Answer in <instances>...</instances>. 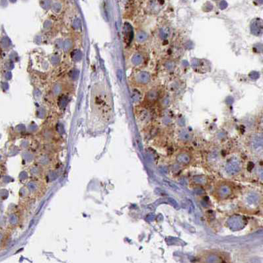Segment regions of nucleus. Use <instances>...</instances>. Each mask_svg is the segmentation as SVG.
<instances>
[{
    "label": "nucleus",
    "instance_id": "nucleus-8",
    "mask_svg": "<svg viewBox=\"0 0 263 263\" xmlns=\"http://www.w3.org/2000/svg\"><path fill=\"white\" fill-rule=\"evenodd\" d=\"M159 97V92L157 91L155 89H152V90L150 91L147 95V98L151 102H155L158 99Z\"/></svg>",
    "mask_w": 263,
    "mask_h": 263
},
{
    "label": "nucleus",
    "instance_id": "nucleus-3",
    "mask_svg": "<svg viewBox=\"0 0 263 263\" xmlns=\"http://www.w3.org/2000/svg\"><path fill=\"white\" fill-rule=\"evenodd\" d=\"M232 192V188L228 184H222V185H219L215 190V194H216L217 197L220 199L228 198L231 195Z\"/></svg>",
    "mask_w": 263,
    "mask_h": 263
},
{
    "label": "nucleus",
    "instance_id": "nucleus-6",
    "mask_svg": "<svg viewBox=\"0 0 263 263\" xmlns=\"http://www.w3.org/2000/svg\"><path fill=\"white\" fill-rule=\"evenodd\" d=\"M245 201L247 206H255L258 202V196L255 194H249L246 196Z\"/></svg>",
    "mask_w": 263,
    "mask_h": 263
},
{
    "label": "nucleus",
    "instance_id": "nucleus-15",
    "mask_svg": "<svg viewBox=\"0 0 263 263\" xmlns=\"http://www.w3.org/2000/svg\"><path fill=\"white\" fill-rule=\"evenodd\" d=\"M136 63H140V62H141V57H140L139 56H136Z\"/></svg>",
    "mask_w": 263,
    "mask_h": 263
},
{
    "label": "nucleus",
    "instance_id": "nucleus-14",
    "mask_svg": "<svg viewBox=\"0 0 263 263\" xmlns=\"http://www.w3.org/2000/svg\"><path fill=\"white\" fill-rule=\"evenodd\" d=\"M259 126L263 130V115L261 117L260 121H259Z\"/></svg>",
    "mask_w": 263,
    "mask_h": 263
},
{
    "label": "nucleus",
    "instance_id": "nucleus-1",
    "mask_svg": "<svg viewBox=\"0 0 263 263\" xmlns=\"http://www.w3.org/2000/svg\"><path fill=\"white\" fill-rule=\"evenodd\" d=\"M245 218L240 215H233L231 216L227 222L228 228L232 231H239L243 229L246 225Z\"/></svg>",
    "mask_w": 263,
    "mask_h": 263
},
{
    "label": "nucleus",
    "instance_id": "nucleus-7",
    "mask_svg": "<svg viewBox=\"0 0 263 263\" xmlns=\"http://www.w3.org/2000/svg\"><path fill=\"white\" fill-rule=\"evenodd\" d=\"M251 30L254 34L259 35L263 31V24L259 21H255L251 25Z\"/></svg>",
    "mask_w": 263,
    "mask_h": 263
},
{
    "label": "nucleus",
    "instance_id": "nucleus-11",
    "mask_svg": "<svg viewBox=\"0 0 263 263\" xmlns=\"http://www.w3.org/2000/svg\"><path fill=\"white\" fill-rule=\"evenodd\" d=\"M140 79H141V81L143 83H145L148 82L150 80V76L148 74V73H142L140 75Z\"/></svg>",
    "mask_w": 263,
    "mask_h": 263
},
{
    "label": "nucleus",
    "instance_id": "nucleus-13",
    "mask_svg": "<svg viewBox=\"0 0 263 263\" xmlns=\"http://www.w3.org/2000/svg\"><path fill=\"white\" fill-rule=\"evenodd\" d=\"M138 40H140V41H144V40H145L146 39V38H147V36H146V35H145V34H144V33H141V34H140V35H138Z\"/></svg>",
    "mask_w": 263,
    "mask_h": 263
},
{
    "label": "nucleus",
    "instance_id": "nucleus-5",
    "mask_svg": "<svg viewBox=\"0 0 263 263\" xmlns=\"http://www.w3.org/2000/svg\"><path fill=\"white\" fill-rule=\"evenodd\" d=\"M177 161L181 165H188L191 161V157L188 154L181 153L177 156Z\"/></svg>",
    "mask_w": 263,
    "mask_h": 263
},
{
    "label": "nucleus",
    "instance_id": "nucleus-4",
    "mask_svg": "<svg viewBox=\"0 0 263 263\" xmlns=\"http://www.w3.org/2000/svg\"><path fill=\"white\" fill-rule=\"evenodd\" d=\"M251 146L254 150H259L263 147V134H255L251 139Z\"/></svg>",
    "mask_w": 263,
    "mask_h": 263
},
{
    "label": "nucleus",
    "instance_id": "nucleus-10",
    "mask_svg": "<svg viewBox=\"0 0 263 263\" xmlns=\"http://www.w3.org/2000/svg\"><path fill=\"white\" fill-rule=\"evenodd\" d=\"M164 182L165 184V185L167 187H169V188H170L171 189H173V190H175V191H178V187L175 185V184H173L172 182H170V181H167V180H165L164 181Z\"/></svg>",
    "mask_w": 263,
    "mask_h": 263
},
{
    "label": "nucleus",
    "instance_id": "nucleus-2",
    "mask_svg": "<svg viewBox=\"0 0 263 263\" xmlns=\"http://www.w3.org/2000/svg\"><path fill=\"white\" fill-rule=\"evenodd\" d=\"M242 170V164L238 158H231L225 165V171L229 175H237Z\"/></svg>",
    "mask_w": 263,
    "mask_h": 263
},
{
    "label": "nucleus",
    "instance_id": "nucleus-12",
    "mask_svg": "<svg viewBox=\"0 0 263 263\" xmlns=\"http://www.w3.org/2000/svg\"><path fill=\"white\" fill-rule=\"evenodd\" d=\"M194 181L198 182L199 184H201V185H204V184L206 182V178H204L203 176H197L196 177H195Z\"/></svg>",
    "mask_w": 263,
    "mask_h": 263
},
{
    "label": "nucleus",
    "instance_id": "nucleus-9",
    "mask_svg": "<svg viewBox=\"0 0 263 263\" xmlns=\"http://www.w3.org/2000/svg\"><path fill=\"white\" fill-rule=\"evenodd\" d=\"M179 137L182 140H188L190 139L191 135L188 132L185 130H182L181 132V133L179 134Z\"/></svg>",
    "mask_w": 263,
    "mask_h": 263
}]
</instances>
